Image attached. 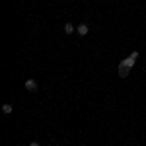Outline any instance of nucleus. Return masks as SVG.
<instances>
[{
    "instance_id": "nucleus-1",
    "label": "nucleus",
    "mask_w": 146,
    "mask_h": 146,
    "mask_svg": "<svg viewBox=\"0 0 146 146\" xmlns=\"http://www.w3.org/2000/svg\"><path fill=\"white\" fill-rule=\"evenodd\" d=\"M136 58H138V53H136V51H133V53L127 56L123 62H125V64H127L129 68H133V66H135V62H136Z\"/></svg>"
},
{
    "instance_id": "nucleus-2",
    "label": "nucleus",
    "mask_w": 146,
    "mask_h": 146,
    "mask_svg": "<svg viewBox=\"0 0 146 146\" xmlns=\"http://www.w3.org/2000/svg\"><path fill=\"white\" fill-rule=\"evenodd\" d=\"M117 70H119V76H121V78H127V76H129V72H131V68L127 66L123 60L119 62V68H117Z\"/></svg>"
},
{
    "instance_id": "nucleus-3",
    "label": "nucleus",
    "mask_w": 146,
    "mask_h": 146,
    "mask_svg": "<svg viewBox=\"0 0 146 146\" xmlns=\"http://www.w3.org/2000/svg\"><path fill=\"white\" fill-rule=\"evenodd\" d=\"M23 86H25V90H27V92H37V82H35L33 78H27Z\"/></svg>"
},
{
    "instance_id": "nucleus-4",
    "label": "nucleus",
    "mask_w": 146,
    "mask_h": 146,
    "mask_svg": "<svg viewBox=\"0 0 146 146\" xmlns=\"http://www.w3.org/2000/svg\"><path fill=\"white\" fill-rule=\"evenodd\" d=\"M76 31H78L80 35H88L90 27H88V23H80V25H76Z\"/></svg>"
},
{
    "instance_id": "nucleus-5",
    "label": "nucleus",
    "mask_w": 146,
    "mask_h": 146,
    "mask_svg": "<svg viewBox=\"0 0 146 146\" xmlns=\"http://www.w3.org/2000/svg\"><path fill=\"white\" fill-rule=\"evenodd\" d=\"M64 33H68V35H70V33H74V25H72L70 22L64 23Z\"/></svg>"
},
{
    "instance_id": "nucleus-6",
    "label": "nucleus",
    "mask_w": 146,
    "mask_h": 146,
    "mask_svg": "<svg viewBox=\"0 0 146 146\" xmlns=\"http://www.w3.org/2000/svg\"><path fill=\"white\" fill-rule=\"evenodd\" d=\"M2 113L10 115V113H12V103H4V105H2Z\"/></svg>"
},
{
    "instance_id": "nucleus-7",
    "label": "nucleus",
    "mask_w": 146,
    "mask_h": 146,
    "mask_svg": "<svg viewBox=\"0 0 146 146\" xmlns=\"http://www.w3.org/2000/svg\"><path fill=\"white\" fill-rule=\"evenodd\" d=\"M29 146H41V144H39V142H31Z\"/></svg>"
}]
</instances>
